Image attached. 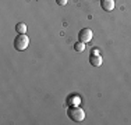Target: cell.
I'll use <instances>...</instances> for the list:
<instances>
[{
  "label": "cell",
  "instance_id": "cell-6",
  "mask_svg": "<svg viewBox=\"0 0 131 125\" xmlns=\"http://www.w3.org/2000/svg\"><path fill=\"white\" fill-rule=\"evenodd\" d=\"M15 31H17V33H25L27 32V25L24 22H18L15 25Z\"/></svg>",
  "mask_w": 131,
  "mask_h": 125
},
{
  "label": "cell",
  "instance_id": "cell-2",
  "mask_svg": "<svg viewBox=\"0 0 131 125\" xmlns=\"http://www.w3.org/2000/svg\"><path fill=\"white\" fill-rule=\"evenodd\" d=\"M29 45V38H28L25 33H18L14 39V47L18 50V52H23L25 50Z\"/></svg>",
  "mask_w": 131,
  "mask_h": 125
},
{
  "label": "cell",
  "instance_id": "cell-9",
  "mask_svg": "<svg viewBox=\"0 0 131 125\" xmlns=\"http://www.w3.org/2000/svg\"><path fill=\"white\" fill-rule=\"evenodd\" d=\"M91 54H101V53H99V50H98V49H93Z\"/></svg>",
  "mask_w": 131,
  "mask_h": 125
},
{
  "label": "cell",
  "instance_id": "cell-7",
  "mask_svg": "<svg viewBox=\"0 0 131 125\" xmlns=\"http://www.w3.org/2000/svg\"><path fill=\"white\" fill-rule=\"evenodd\" d=\"M74 50H75V52H78V53L84 52V50H85V43H82V42H77L75 45H74Z\"/></svg>",
  "mask_w": 131,
  "mask_h": 125
},
{
  "label": "cell",
  "instance_id": "cell-4",
  "mask_svg": "<svg viewBox=\"0 0 131 125\" xmlns=\"http://www.w3.org/2000/svg\"><path fill=\"white\" fill-rule=\"evenodd\" d=\"M89 62H91L92 67H101L102 62H103V58H102L101 54H91L89 56Z\"/></svg>",
  "mask_w": 131,
  "mask_h": 125
},
{
  "label": "cell",
  "instance_id": "cell-1",
  "mask_svg": "<svg viewBox=\"0 0 131 125\" xmlns=\"http://www.w3.org/2000/svg\"><path fill=\"white\" fill-rule=\"evenodd\" d=\"M67 114H68V117H70V120L74 121V122H81V121H84V118H85V111H84L82 108L77 107V106H71V107L68 108Z\"/></svg>",
  "mask_w": 131,
  "mask_h": 125
},
{
  "label": "cell",
  "instance_id": "cell-5",
  "mask_svg": "<svg viewBox=\"0 0 131 125\" xmlns=\"http://www.w3.org/2000/svg\"><path fill=\"white\" fill-rule=\"evenodd\" d=\"M114 6V0H101V7L103 8V11H113Z\"/></svg>",
  "mask_w": 131,
  "mask_h": 125
},
{
  "label": "cell",
  "instance_id": "cell-8",
  "mask_svg": "<svg viewBox=\"0 0 131 125\" xmlns=\"http://www.w3.org/2000/svg\"><path fill=\"white\" fill-rule=\"evenodd\" d=\"M56 3H57L59 6H66L67 4V0H56Z\"/></svg>",
  "mask_w": 131,
  "mask_h": 125
},
{
  "label": "cell",
  "instance_id": "cell-3",
  "mask_svg": "<svg viewBox=\"0 0 131 125\" xmlns=\"http://www.w3.org/2000/svg\"><path fill=\"white\" fill-rule=\"evenodd\" d=\"M92 36H93V33H92V31L89 29V28H84V29H81L80 33H78V39H80V42H82V43L91 42Z\"/></svg>",
  "mask_w": 131,
  "mask_h": 125
}]
</instances>
